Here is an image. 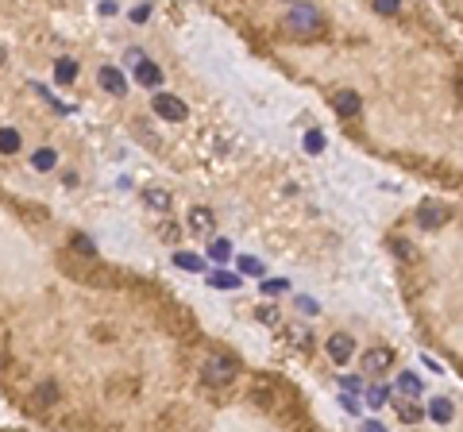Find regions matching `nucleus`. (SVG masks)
<instances>
[{"label": "nucleus", "instance_id": "obj_2", "mask_svg": "<svg viewBox=\"0 0 463 432\" xmlns=\"http://www.w3.org/2000/svg\"><path fill=\"white\" fill-rule=\"evenodd\" d=\"M232 378H236V363H232L228 355H208L205 363H201V383L213 386V390L228 386Z\"/></svg>", "mask_w": 463, "mask_h": 432}, {"label": "nucleus", "instance_id": "obj_19", "mask_svg": "<svg viewBox=\"0 0 463 432\" xmlns=\"http://www.w3.org/2000/svg\"><path fill=\"white\" fill-rule=\"evenodd\" d=\"M208 259H216V263H228V259H232V240H220V236H216V240L208 243Z\"/></svg>", "mask_w": 463, "mask_h": 432}, {"label": "nucleus", "instance_id": "obj_25", "mask_svg": "<svg viewBox=\"0 0 463 432\" xmlns=\"http://www.w3.org/2000/svg\"><path fill=\"white\" fill-rule=\"evenodd\" d=\"M286 290H289L286 278H266V282H263V293H271V298H274V293H286Z\"/></svg>", "mask_w": 463, "mask_h": 432}, {"label": "nucleus", "instance_id": "obj_30", "mask_svg": "<svg viewBox=\"0 0 463 432\" xmlns=\"http://www.w3.org/2000/svg\"><path fill=\"white\" fill-rule=\"evenodd\" d=\"M340 406H344V409H347V413H359V401H356V398H351V394H347V390H344V394H340Z\"/></svg>", "mask_w": 463, "mask_h": 432}, {"label": "nucleus", "instance_id": "obj_23", "mask_svg": "<svg viewBox=\"0 0 463 432\" xmlns=\"http://www.w3.org/2000/svg\"><path fill=\"white\" fill-rule=\"evenodd\" d=\"M340 390H347V394H363V378H359V374H344V378H340Z\"/></svg>", "mask_w": 463, "mask_h": 432}, {"label": "nucleus", "instance_id": "obj_10", "mask_svg": "<svg viewBox=\"0 0 463 432\" xmlns=\"http://www.w3.org/2000/svg\"><path fill=\"white\" fill-rule=\"evenodd\" d=\"M54 82L58 85H74L77 82V59H58L54 62Z\"/></svg>", "mask_w": 463, "mask_h": 432}, {"label": "nucleus", "instance_id": "obj_32", "mask_svg": "<svg viewBox=\"0 0 463 432\" xmlns=\"http://www.w3.org/2000/svg\"><path fill=\"white\" fill-rule=\"evenodd\" d=\"M298 309H301V313H309V316H313V313H317V301H313V298H298Z\"/></svg>", "mask_w": 463, "mask_h": 432}, {"label": "nucleus", "instance_id": "obj_29", "mask_svg": "<svg viewBox=\"0 0 463 432\" xmlns=\"http://www.w3.org/2000/svg\"><path fill=\"white\" fill-rule=\"evenodd\" d=\"M397 417H402V421H421V409L417 406H397Z\"/></svg>", "mask_w": 463, "mask_h": 432}, {"label": "nucleus", "instance_id": "obj_22", "mask_svg": "<svg viewBox=\"0 0 463 432\" xmlns=\"http://www.w3.org/2000/svg\"><path fill=\"white\" fill-rule=\"evenodd\" d=\"M236 266H240V275H259V278L266 275L263 263H259V259H251V255H240V263H236Z\"/></svg>", "mask_w": 463, "mask_h": 432}, {"label": "nucleus", "instance_id": "obj_18", "mask_svg": "<svg viewBox=\"0 0 463 432\" xmlns=\"http://www.w3.org/2000/svg\"><path fill=\"white\" fill-rule=\"evenodd\" d=\"M174 266H182V270H205V259L193 255V251H178V255H174Z\"/></svg>", "mask_w": 463, "mask_h": 432}, {"label": "nucleus", "instance_id": "obj_14", "mask_svg": "<svg viewBox=\"0 0 463 432\" xmlns=\"http://www.w3.org/2000/svg\"><path fill=\"white\" fill-rule=\"evenodd\" d=\"M24 151V139H20L16 128H0V155H16Z\"/></svg>", "mask_w": 463, "mask_h": 432}, {"label": "nucleus", "instance_id": "obj_15", "mask_svg": "<svg viewBox=\"0 0 463 432\" xmlns=\"http://www.w3.org/2000/svg\"><path fill=\"white\" fill-rule=\"evenodd\" d=\"M243 278L240 275H232V270H213L208 275V286H216V290H240Z\"/></svg>", "mask_w": 463, "mask_h": 432}, {"label": "nucleus", "instance_id": "obj_31", "mask_svg": "<svg viewBox=\"0 0 463 432\" xmlns=\"http://www.w3.org/2000/svg\"><path fill=\"white\" fill-rule=\"evenodd\" d=\"M74 247H82L85 255H93V251H97V247H93V240H89V236H74Z\"/></svg>", "mask_w": 463, "mask_h": 432}, {"label": "nucleus", "instance_id": "obj_13", "mask_svg": "<svg viewBox=\"0 0 463 432\" xmlns=\"http://www.w3.org/2000/svg\"><path fill=\"white\" fill-rule=\"evenodd\" d=\"M397 394H402V398H417V394H421V378H417L413 371H402L397 374Z\"/></svg>", "mask_w": 463, "mask_h": 432}, {"label": "nucleus", "instance_id": "obj_26", "mask_svg": "<svg viewBox=\"0 0 463 432\" xmlns=\"http://www.w3.org/2000/svg\"><path fill=\"white\" fill-rule=\"evenodd\" d=\"M50 401H58V386L54 383L39 386V406H50Z\"/></svg>", "mask_w": 463, "mask_h": 432}, {"label": "nucleus", "instance_id": "obj_34", "mask_svg": "<svg viewBox=\"0 0 463 432\" xmlns=\"http://www.w3.org/2000/svg\"><path fill=\"white\" fill-rule=\"evenodd\" d=\"M124 59H128V66H135V62L143 59V50H135V47H132V50H128V54H124Z\"/></svg>", "mask_w": 463, "mask_h": 432}, {"label": "nucleus", "instance_id": "obj_17", "mask_svg": "<svg viewBox=\"0 0 463 432\" xmlns=\"http://www.w3.org/2000/svg\"><path fill=\"white\" fill-rule=\"evenodd\" d=\"M143 201H147L155 213H170V193L166 190H155V185H151V190H143Z\"/></svg>", "mask_w": 463, "mask_h": 432}, {"label": "nucleus", "instance_id": "obj_35", "mask_svg": "<svg viewBox=\"0 0 463 432\" xmlns=\"http://www.w3.org/2000/svg\"><path fill=\"white\" fill-rule=\"evenodd\" d=\"M100 12H105V16H112V12H116V0H100Z\"/></svg>", "mask_w": 463, "mask_h": 432}, {"label": "nucleus", "instance_id": "obj_5", "mask_svg": "<svg viewBox=\"0 0 463 432\" xmlns=\"http://www.w3.org/2000/svg\"><path fill=\"white\" fill-rule=\"evenodd\" d=\"M328 359L332 363H347V359L356 355V336H347V332H336V336H328Z\"/></svg>", "mask_w": 463, "mask_h": 432}, {"label": "nucleus", "instance_id": "obj_20", "mask_svg": "<svg viewBox=\"0 0 463 432\" xmlns=\"http://www.w3.org/2000/svg\"><path fill=\"white\" fill-rule=\"evenodd\" d=\"M305 151H309V155H321V151H324V132H321V128H309V132H305Z\"/></svg>", "mask_w": 463, "mask_h": 432}, {"label": "nucleus", "instance_id": "obj_33", "mask_svg": "<svg viewBox=\"0 0 463 432\" xmlns=\"http://www.w3.org/2000/svg\"><path fill=\"white\" fill-rule=\"evenodd\" d=\"M390 243H394V251H397L402 259H409V247H405V240H390Z\"/></svg>", "mask_w": 463, "mask_h": 432}, {"label": "nucleus", "instance_id": "obj_28", "mask_svg": "<svg viewBox=\"0 0 463 432\" xmlns=\"http://www.w3.org/2000/svg\"><path fill=\"white\" fill-rule=\"evenodd\" d=\"M259 321H263V324H278V309H274V305H259Z\"/></svg>", "mask_w": 463, "mask_h": 432}, {"label": "nucleus", "instance_id": "obj_3", "mask_svg": "<svg viewBox=\"0 0 463 432\" xmlns=\"http://www.w3.org/2000/svg\"><path fill=\"white\" fill-rule=\"evenodd\" d=\"M151 108H155V116L170 120V124H182L185 116H190V108L182 105L178 97H170V93H155V100H151Z\"/></svg>", "mask_w": 463, "mask_h": 432}, {"label": "nucleus", "instance_id": "obj_21", "mask_svg": "<svg viewBox=\"0 0 463 432\" xmlns=\"http://www.w3.org/2000/svg\"><path fill=\"white\" fill-rule=\"evenodd\" d=\"M386 401H390V390H386V386H371V390H367V406H371V409H382Z\"/></svg>", "mask_w": 463, "mask_h": 432}, {"label": "nucleus", "instance_id": "obj_7", "mask_svg": "<svg viewBox=\"0 0 463 432\" xmlns=\"http://www.w3.org/2000/svg\"><path fill=\"white\" fill-rule=\"evenodd\" d=\"M97 82H100V89L112 93V97H124V93H128V82H124V74H120L116 66H100Z\"/></svg>", "mask_w": 463, "mask_h": 432}, {"label": "nucleus", "instance_id": "obj_24", "mask_svg": "<svg viewBox=\"0 0 463 432\" xmlns=\"http://www.w3.org/2000/svg\"><path fill=\"white\" fill-rule=\"evenodd\" d=\"M374 12H379V16H397V12H402V0H374Z\"/></svg>", "mask_w": 463, "mask_h": 432}, {"label": "nucleus", "instance_id": "obj_11", "mask_svg": "<svg viewBox=\"0 0 463 432\" xmlns=\"http://www.w3.org/2000/svg\"><path fill=\"white\" fill-rule=\"evenodd\" d=\"M31 167L39 170V174H47V170H54V167H58V151H54V147H39V151H35V155H31Z\"/></svg>", "mask_w": 463, "mask_h": 432}, {"label": "nucleus", "instance_id": "obj_6", "mask_svg": "<svg viewBox=\"0 0 463 432\" xmlns=\"http://www.w3.org/2000/svg\"><path fill=\"white\" fill-rule=\"evenodd\" d=\"M132 70H135V82H139L143 89H158V85H162V70H158L155 62H147V54H143Z\"/></svg>", "mask_w": 463, "mask_h": 432}, {"label": "nucleus", "instance_id": "obj_4", "mask_svg": "<svg viewBox=\"0 0 463 432\" xmlns=\"http://www.w3.org/2000/svg\"><path fill=\"white\" fill-rule=\"evenodd\" d=\"M332 108H336L344 120H356L359 108H363V97H359L356 89H336V93H332Z\"/></svg>", "mask_w": 463, "mask_h": 432}, {"label": "nucleus", "instance_id": "obj_1", "mask_svg": "<svg viewBox=\"0 0 463 432\" xmlns=\"http://www.w3.org/2000/svg\"><path fill=\"white\" fill-rule=\"evenodd\" d=\"M282 27H286L289 35H301V39H309V35L321 31V12L313 8V4H294V8L286 12V20H282Z\"/></svg>", "mask_w": 463, "mask_h": 432}, {"label": "nucleus", "instance_id": "obj_12", "mask_svg": "<svg viewBox=\"0 0 463 432\" xmlns=\"http://www.w3.org/2000/svg\"><path fill=\"white\" fill-rule=\"evenodd\" d=\"M429 417H432V421H437V424H448V421H452V417H455V406H452V401H448V398H432V406H429Z\"/></svg>", "mask_w": 463, "mask_h": 432}, {"label": "nucleus", "instance_id": "obj_9", "mask_svg": "<svg viewBox=\"0 0 463 432\" xmlns=\"http://www.w3.org/2000/svg\"><path fill=\"white\" fill-rule=\"evenodd\" d=\"M417 224L429 228V232H437V228L448 224V208L444 205H425L421 213H417Z\"/></svg>", "mask_w": 463, "mask_h": 432}, {"label": "nucleus", "instance_id": "obj_16", "mask_svg": "<svg viewBox=\"0 0 463 432\" xmlns=\"http://www.w3.org/2000/svg\"><path fill=\"white\" fill-rule=\"evenodd\" d=\"M190 228H193V232H213V228H216V220H213V213H208V208H193V213H190Z\"/></svg>", "mask_w": 463, "mask_h": 432}, {"label": "nucleus", "instance_id": "obj_8", "mask_svg": "<svg viewBox=\"0 0 463 432\" xmlns=\"http://www.w3.org/2000/svg\"><path fill=\"white\" fill-rule=\"evenodd\" d=\"M390 363H394V351H390V348H371V351H363V371H367V374H382Z\"/></svg>", "mask_w": 463, "mask_h": 432}, {"label": "nucleus", "instance_id": "obj_27", "mask_svg": "<svg viewBox=\"0 0 463 432\" xmlns=\"http://www.w3.org/2000/svg\"><path fill=\"white\" fill-rule=\"evenodd\" d=\"M128 16H132V24H147V20H151V4H135Z\"/></svg>", "mask_w": 463, "mask_h": 432}]
</instances>
